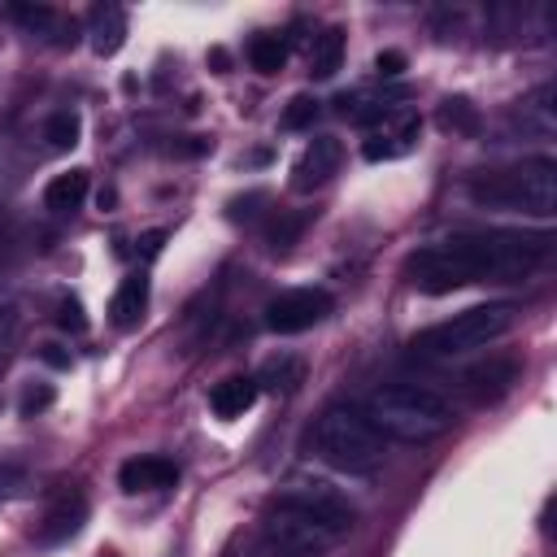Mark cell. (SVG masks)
<instances>
[{"instance_id": "cell-1", "label": "cell", "mask_w": 557, "mask_h": 557, "mask_svg": "<svg viewBox=\"0 0 557 557\" xmlns=\"http://www.w3.org/2000/svg\"><path fill=\"white\" fill-rule=\"evenodd\" d=\"M553 252V235H527V231H461L440 244L418 248L405 261V274L418 292L444 296L466 283H509L531 274Z\"/></svg>"}, {"instance_id": "cell-2", "label": "cell", "mask_w": 557, "mask_h": 557, "mask_svg": "<svg viewBox=\"0 0 557 557\" xmlns=\"http://www.w3.org/2000/svg\"><path fill=\"white\" fill-rule=\"evenodd\" d=\"M470 200L500 213H531L553 218L557 213V161L553 157H527L505 170H483L466 183Z\"/></svg>"}, {"instance_id": "cell-3", "label": "cell", "mask_w": 557, "mask_h": 557, "mask_svg": "<svg viewBox=\"0 0 557 557\" xmlns=\"http://www.w3.org/2000/svg\"><path fill=\"white\" fill-rule=\"evenodd\" d=\"M361 413L374 422L379 435H392V440H405V444H422V440H435L453 426V405L431 392V387H418V383H387V387H374L361 405Z\"/></svg>"}, {"instance_id": "cell-4", "label": "cell", "mask_w": 557, "mask_h": 557, "mask_svg": "<svg viewBox=\"0 0 557 557\" xmlns=\"http://www.w3.org/2000/svg\"><path fill=\"white\" fill-rule=\"evenodd\" d=\"M518 322V305L509 300H492V305H474V309H461L426 331H418L409 339V352L413 357H431V361H448V357H466L474 348H487L496 344L500 335H509Z\"/></svg>"}, {"instance_id": "cell-5", "label": "cell", "mask_w": 557, "mask_h": 557, "mask_svg": "<svg viewBox=\"0 0 557 557\" xmlns=\"http://www.w3.org/2000/svg\"><path fill=\"white\" fill-rule=\"evenodd\" d=\"M313 448L322 461H331L348 474H366L383 461L387 440L374 431V422L357 405H331V409H322V418L313 426Z\"/></svg>"}, {"instance_id": "cell-6", "label": "cell", "mask_w": 557, "mask_h": 557, "mask_svg": "<svg viewBox=\"0 0 557 557\" xmlns=\"http://www.w3.org/2000/svg\"><path fill=\"white\" fill-rule=\"evenodd\" d=\"M352 522L357 518H348V513H326V509H309L296 500H278L274 513L265 518V544L300 553V557H318V553L335 548L352 531Z\"/></svg>"}, {"instance_id": "cell-7", "label": "cell", "mask_w": 557, "mask_h": 557, "mask_svg": "<svg viewBox=\"0 0 557 557\" xmlns=\"http://www.w3.org/2000/svg\"><path fill=\"white\" fill-rule=\"evenodd\" d=\"M331 309H335V300L326 287H292L265 305V326L274 335H300V331L318 326Z\"/></svg>"}, {"instance_id": "cell-8", "label": "cell", "mask_w": 557, "mask_h": 557, "mask_svg": "<svg viewBox=\"0 0 557 557\" xmlns=\"http://www.w3.org/2000/svg\"><path fill=\"white\" fill-rule=\"evenodd\" d=\"M344 161V144L335 135H313L300 152V161L292 165V187L296 191H318L322 183H331V174Z\"/></svg>"}, {"instance_id": "cell-9", "label": "cell", "mask_w": 557, "mask_h": 557, "mask_svg": "<svg viewBox=\"0 0 557 557\" xmlns=\"http://www.w3.org/2000/svg\"><path fill=\"white\" fill-rule=\"evenodd\" d=\"M418 135H422V117L409 113V109H396V113L361 144V157H366V161H396V157H405V152L418 144Z\"/></svg>"}, {"instance_id": "cell-10", "label": "cell", "mask_w": 557, "mask_h": 557, "mask_svg": "<svg viewBox=\"0 0 557 557\" xmlns=\"http://www.w3.org/2000/svg\"><path fill=\"white\" fill-rule=\"evenodd\" d=\"M557 91H553V83H544V87H535L531 96H522L518 104H513V126L522 131V135H531V139H553L557 135Z\"/></svg>"}, {"instance_id": "cell-11", "label": "cell", "mask_w": 557, "mask_h": 557, "mask_svg": "<svg viewBox=\"0 0 557 557\" xmlns=\"http://www.w3.org/2000/svg\"><path fill=\"white\" fill-rule=\"evenodd\" d=\"M178 483V466L170 457H131L122 461L117 470V487L122 492H161V487H174Z\"/></svg>"}, {"instance_id": "cell-12", "label": "cell", "mask_w": 557, "mask_h": 557, "mask_svg": "<svg viewBox=\"0 0 557 557\" xmlns=\"http://www.w3.org/2000/svg\"><path fill=\"white\" fill-rule=\"evenodd\" d=\"M87 44H91V52L96 57H113L122 44H126V9L122 4H113V0H104V4H96L91 13H87Z\"/></svg>"}, {"instance_id": "cell-13", "label": "cell", "mask_w": 557, "mask_h": 557, "mask_svg": "<svg viewBox=\"0 0 557 557\" xmlns=\"http://www.w3.org/2000/svg\"><path fill=\"white\" fill-rule=\"evenodd\" d=\"M87 522V500L78 492H61L48 509H44V522H39V544H61L70 535H78V527Z\"/></svg>"}, {"instance_id": "cell-14", "label": "cell", "mask_w": 557, "mask_h": 557, "mask_svg": "<svg viewBox=\"0 0 557 557\" xmlns=\"http://www.w3.org/2000/svg\"><path fill=\"white\" fill-rule=\"evenodd\" d=\"M9 17L22 22L30 35L52 39V44H74V39H78V26L65 22V17H61L57 9H48V4H9Z\"/></svg>"}, {"instance_id": "cell-15", "label": "cell", "mask_w": 557, "mask_h": 557, "mask_svg": "<svg viewBox=\"0 0 557 557\" xmlns=\"http://www.w3.org/2000/svg\"><path fill=\"white\" fill-rule=\"evenodd\" d=\"M144 309H148V274L135 270V274H126V278L117 283V292H113V300H109V322H113L117 331H131V326H139Z\"/></svg>"}, {"instance_id": "cell-16", "label": "cell", "mask_w": 557, "mask_h": 557, "mask_svg": "<svg viewBox=\"0 0 557 557\" xmlns=\"http://www.w3.org/2000/svg\"><path fill=\"white\" fill-rule=\"evenodd\" d=\"M518 379V366L509 357H492V361H479L466 370V392L474 400H500Z\"/></svg>"}, {"instance_id": "cell-17", "label": "cell", "mask_w": 557, "mask_h": 557, "mask_svg": "<svg viewBox=\"0 0 557 557\" xmlns=\"http://www.w3.org/2000/svg\"><path fill=\"white\" fill-rule=\"evenodd\" d=\"M257 396H261V387H257V379H248V374H231V379H222V383H213V392H209V409L218 413V418H244L252 405H257Z\"/></svg>"}, {"instance_id": "cell-18", "label": "cell", "mask_w": 557, "mask_h": 557, "mask_svg": "<svg viewBox=\"0 0 557 557\" xmlns=\"http://www.w3.org/2000/svg\"><path fill=\"white\" fill-rule=\"evenodd\" d=\"M283 500H296V505H309V509H326V513H348V518H357L352 505H348L326 479H292V483L283 487Z\"/></svg>"}, {"instance_id": "cell-19", "label": "cell", "mask_w": 557, "mask_h": 557, "mask_svg": "<svg viewBox=\"0 0 557 557\" xmlns=\"http://www.w3.org/2000/svg\"><path fill=\"white\" fill-rule=\"evenodd\" d=\"M87 200V170H65V174H52L48 187H44V205L61 218L78 213Z\"/></svg>"}, {"instance_id": "cell-20", "label": "cell", "mask_w": 557, "mask_h": 557, "mask_svg": "<svg viewBox=\"0 0 557 557\" xmlns=\"http://www.w3.org/2000/svg\"><path fill=\"white\" fill-rule=\"evenodd\" d=\"M435 126L448 131V135H479L483 113H479V104L466 100V96H444L440 109H435Z\"/></svg>"}, {"instance_id": "cell-21", "label": "cell", "mask_w": 557, "mask_h": 557, "mask_svg": "<svg viewBox=\"0 0 557 557\" xmlns=\"http://www.w3.org/2000/svg\"><path fill=\"white\" fill-rule=\"evenodd\" d=\"M344 26H326L322 35H313V44H309V74L313 78H331L335 70H339V61H344Z\"/></svg>"}, {"instance_id": "cell-22", "label": "cell", "mask_w": 557, "mask_h": 557, "mask_svg": "<svg viewBox=\"0 0 557 557\" xmlns=\"http://www.w3.org/2000/svg\"><path fill=\"white\" fill-rule=\"evenodd\" d=\"M396 100H400V96H361V91H357V96H348V91H344V96L335 100V109H339L348 122L374 126V122H387V117L396 113Z\"/></svg>"}, {"instance_id": "cell-23", "label": "cell", "mask_w": 557, "mask_h": 557, "mask_svg": "<svg viewBox=\"0 0 557 557\" xmlns=\"http://www.w3.org/2000/svg\"><path fill=\"white\" fill-rule=\"evenodd\" d=\"M300 383H305V361H300V357H287V352L270 357V361L261 366V374H257V387H265V392H274V396H287V392H296Z\"/></svg>"}, {"instance_id": "cell-24", "label": "cell", "mask_w": 557, "mask_h": 557, "mask_svg": "<svg viewBox=\"0 0 557 557\" xmlns=\"http://www.w3.org/2000/svg\"><path fill=\"white\" fill-rule=\"evenodd\" d=\"M248 61H252L257 74H278V70L287 65V39H278V35H257V39L248 44Z\"/></svg>"}, {"instance_id": "cell-25", "label": "cell", "mask_w": 557, "mask_h": 557, "mask_svg": "<svg viewBox=\"0 0 557 557\" xmlns=\"http://www.w3.org/2000/svg\"><path fill=\"white\" fill-rule=\"evenodd\" d=\"M78 113H70V109H57L48 122H44V139H48V148L52 152H70L74 144H78Z\"/></svg>"}, {"instance_id": "cell-26", "label": "cell", "mask_w": 557, "mask_h": 557, "mask_svg": "<svg viewBox=\"0 0 557 557\" xmlns=\"http://www.w3.org/2000/svg\"><path fill=\"white\" fill-rule=\"evenodd\" d=\"M309 218H313L309 209H305V213H278V218L270 222V231H265V244H270L274 252H287V248L300 239V231L309 226Z\"/></svg>"}, {"instance_id": "cell-27", "label": "cell", "mask_w": 557, "mask_h": 557, "mask_svg": "<svg viewBox=\"0 0 557 557\" xmlns=\"http://www.w3.org/2000/svg\"><path fill=\"white\" fill-rule=\"evenodd\" d=\"M318 109H322V104H318L313 96H292L287 109H283V126H287V131H305V126H313Z\"/></svg>"}, {"instance_id": "cell-28", "label": "cell", "mask_w": 557, "mask_h": 557, "mask_svg": "<svg viewBox=\"0 0 557 557\" xmlns=\"http://www.w3.org/2000/svg\"><path fill=\"white\" fill-rule=\"evenodd\" d=\"M52 400H57V392H52L48 383H35V387L22 392V400H17V418H39Z\"/></svg>"}, {"instance_id": "cell-29", "label": "cell", "mask_w": 557, "mask_h": 557, "mask_svg": "<svg viewBox=\"0 0 557 557\" xmlns=\"http://www.w3.org/2000/svg\"><path fill=\"white\" fill-rule=\"evenodd\" d=\"M57 322H61L65 331H74V335L87 331V313H83V305H78L74 296H65V300L57 305Z\"/></svg>"}, {"instance_id": "cell-30", "label": "cell", "mask_w": 557, "mask_h": 557, "mask_svg": "<svg viewBox=\"0 0 557 557\" xmlns=\"http://www.w3.org/2000/svg\"><path fill=\"white\" fill-rule=\"evenodd\" d=\"M405 65H409V61H405V52H400V48H383V52L374 57L379 78H400V74H405Z\"/></svg>"}, {"instance_id": "cell-31", "label": "cell", "mask_w": 557, "mask_h": 557, "mask_svg": "<svg viewBox=\"0 0 557 557\" xmlns=\"http://www.w3.org/2000/svg\"><path fill=\"white\" fill-rule=\"evenodd\" d=\"M209 148H213V139H205V135H183V139L170 144L165 152H170V157H205Z\"/></svg>"}, {"instance_id": "cell-32", "label": "cell", "mask_w": 557, "mask_h": 557, "mask_svg": "<svg viewBox=\"0 0 557 557\" xmlns=\"http://www.w3.org/2000/svg\"><path fill=\"white\" fill-rule=\"evenodd\" d=\"M161 239H165V231H148V235H139V252H144V257H157V252H161Z\"/></svg>"}, {"instance_id": "cell-33", "label": "cell", "mask_w": 557, "mask_h": 557, "mask_svg": "<svg viewBox=\"0 0 557 557\" xmlns=\"http://www.w3.org/2000/svg\"><path fill=\"white\" fill-rule=\"evenodd\" d=\"M209 65H213V74H226V70H231L226 48H209Z\"/></svg>"}, {"instance_id": "cell-34", "label": "cell", "mask_w": 557, "mask_h": 557, "mask_svg": "<svg viewBox=\"0 0 557 557\" xmlns=\"http://www.w3.org/2000/svg\"><path fill=\"white\" fill-rule=\"evenodd\" d=\"M48 366H70V357L65 352H57V344H44V352H39Z\"/></svg>"}, {"instance_id": "cell-35", "label": "cell", "mask_w": 557, "mask_h": 557, "mask_svg": "<svg viewBox=\"0 0 557 557\" xmlns=\"http://www.w3.org/2000/svg\"><path fill=\"white\" fill-rule=\"evenodd\" d=\"M0 496H4V487H0Z\"/></svg>"}]
</instances>
